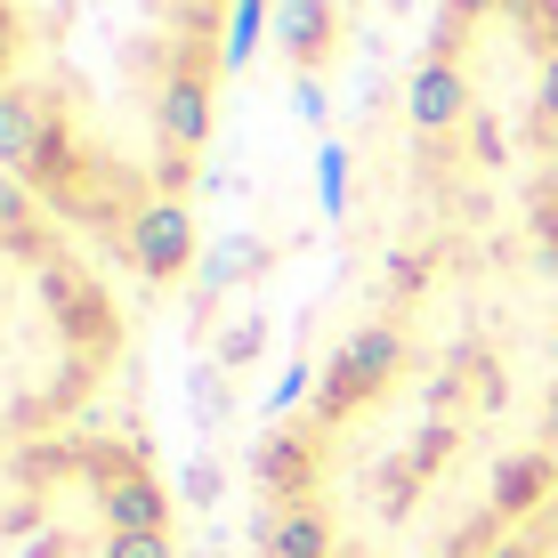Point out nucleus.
I'll return each instance as SVG.
<instances>
[{"label": "nucleus", "mask_w": 558, "mask_h": 558, "mask_svg": "<svg viewBox=\"0 0 558 558\" xmlns=\"http://www.w3.org/2000/svg\"><path fill=\"white\" fill-rule=\"evenodd\" d=\"M405 227L283 380L259 558H494L558 502V0H429L397 82Z\"/></svg>", "instance_id": "1"}, {"label": "nucleus", "mask_w": 558, "mask_h": 558, "mask_svg": "<svg viewBox=\"0 0 558 558\" xmlns=\"http://www.w3.org/2000/svg\"><path fill=\"white\" fill-rule=\"evenodd\" d=\"M252 0H0V170L170 292Z\"/></svg>", "instance_id": "2"}, {"label": "nucleus", "mask_w": 558, "mask_h": 558, "mask_svg": "<svg viewBox=\"0 0 558 558\" xmlns=\"http://www.w3.org/2000/svg\"><path fill=\"white\" fill-rule=\"evenodd\" d=\"M122 356L130 316L89 235L0 170V453L82 429Z\"/></svg>", "instance_id": "3"}, {"label": "nucleus", "mask_w": 558, "mask_h": 558, "mask_svg": "<svg viewBox=\"0 0 558 558\" xmlns=\"http://www.w3.org/2000/svg\"><path fill=\"white\" fill-rule=\"evenodd\" d=\"M162 526H179V494L130 429H57L0 453V558H122L130 534Z\"/></svg>", "instance_id": "4"}, {"label": "nucleus", "mask_w": 558, "mask_h": 558, "mask_svg": "<svg viewBox=\"0 0 558 558\" xmlns=\"http://www.w3.org/2000/svg\"><path fill=\"white\" fill-rule=\"evenodd\" d=\"M494 558H558V502H550L543 518H526V526H518Z\"/></svg>", "instance_id": "5"}]
</instances>
